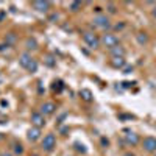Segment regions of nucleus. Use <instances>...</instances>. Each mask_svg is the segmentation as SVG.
Here are the masks:
<instances>
[{
	"label": "nucleus",
	"instance_id": "nucleus-1",
	"mask_svg": "<svg viewBox=\"0 0 156 156\" xmlns=\"http://www.w3.org/2000/svg\"><path fill=\"white\" fill-rule=\"evenodd\" d=\"M100 44H101L103 47L109 48V50H112V48L117 47V45H120V44H119V37H117L114 33H105V34L100 37Z\"/></svg>",
	"mask_w": 156,
	"mask_h": 156
},
{
	"label": "nucleus",
	"instance_id": "nucleus-2",
	"mask_svg": "<svg viewBox=\"0 0 156 156\" xmlns=\"http://www.w3.org/2000/svg\"><path fill=\"white\" fill-rule=\"evenodd\" d=\"M83 41L89 48H98L100 47V37L94 31H84L83 33Z\"/></svg>",
	"mask_w": 156,
	"mask_h": 156
},
{
	"label": "nucleus",
	"instance_id": "nucleus-3",
	"mask_svg": "<svg viewBox=\"0 0 156 156\" xmlns=\"http://www.w3.org/2000/svg\"><path fill=\"white\" fill-rule=\"evenodd\" d=\"M41 147L44 151H53L55 147H56V136L53 133H48L44 136L42 142H41Z\"/></svg>",
	"mask_w": 156,
	"mask_h": 156
},
{
	"label": "nucleus",
	"instance_id": "nucleus-4",
	"mask_svg": "<svg viewBox=\"0 0 156 156\" xmlns=\"http://www.w3.org/2000/svg\"><path fill=\"white\" fill-rule=\"evenodd\" d=\"M92 25L94 27H97V28H101V30H105V28H109V19H108V16H105V14H98V16H95L94 19H92Z\"/></svg>",
	"mask_w": 156,
	"mask_h": 156
},
{
	"label": "nucleus",
	"instance_id": "nucleus-5",
	"mask_svg": "<svg viewBox=\"0 0 156 156\" xmlns=\"http://www.w3.org/2000/svg\"><path fill=\"white\" fill-rule=\"evenodd\" d=\"M142 148L147 153H156V137L153 136H147L142 140Z\"/></svg>",
	"mask_w": 156,
	"mask_h": 156
},
{
	"label": "nucleus",
	"instance_id": "nucleus-6",
	"mask_svg": "<svg viewBox=\"0 0 156 156\" xmlns=\"http://www.w3.org/2000/svg\"><path fill=\"white\" fill-rule=\"evenodd\" d=\"M31 125L36 128H42L45 126V115H42L41 112H33L31 114Z\"/></svg>",
	"mask_w": 156,
	"mask_h": 156
},
{
	"label": "nucleus",
	"instance_id": "nucleus-7",
	"mask_svg": "<svg viewBox=\"0 0 156 156\" xmlns=\"http://www.w3.org/2000/svg\"><path fill=\"white\" fill-rule=\"evenodd\" d=\"M56 111V105L53 101H45L41 105V109H39V112H41L42 115H51Z\"/></svg>",
	"mask_w": 156,
	"mask_h": 156
},
{
	"label": "nucleus",
	"instance_id": "nucleus-8",
	"mask_svg": "<svg viewBox=\"0 0 156 156\" xmlns=\"http://www.w3.org/2000/svg\"><path fill=\"white\" fill-rule=\"evenodd\" d=\"M33 8L39 12H47L50 8H51V3L50 2H45V0H34V2L31 3Z\"/></svg>",
	"mask_w": 156,
	"mask_h": 156
},
{
	"label": "nucleus",
	"instance_id": "nucleus-9",
	"mask_svg": "<svg viewBox=\"0 0 156 156\" xmlns=\"http://www.w3.org/2000/svg\"><path fill=\"white\" fill-rule=\"evenodd\" d=\"M125 142L128 145H131V147H134V145H137L139 144V136L136 134V133H133V131H129V129H125Z\"/></svg>",
	"mask_w": 156,
	"mask_h": 156
},
{
	"label": "nucleus",
	"instance_id": "nucleus-10",
	"mask_svg": "<svg viewBox=\"0 0 156 156\" xmlns=\"http://www.w3.org/2000/svg\"><path fill=\"white\" fill-rule=\"evenodd\" d=\"M31 61H33V58H31L30 53H22V55L19 56V64H20L23 69H28V66L31 64Z\"/></svg>",
	"mask_w": 156,
	"mask_h": 156
},
{
	"label": "nucleus",
	"instance_id": "nucleus-11",
	"mask_svg": "<svg viewBox=\"0 0 156 156\" xmlns=\"http://www.w3.org/2000/svg\"><path fill=\"white\" fill-rule=\"evenodd\" d=\"M27 137H28V140H31V142L37 140L39 137H41V128L31 126V128L28 129V134H27Z\"/></svg>",
	"mask_w": 156,
	"mask_h": 156
},
{
	"label": "nucleus",
	"instance_id": "nucleus-12",
	"mask_svg": "<svg viewBox=\"0 0 156 156\" xmlns=\"http://www.w3.org/2000/svg\"><path fill=\"white\" fill-rule=\"evenodd\" d=\"M111 66L114 69H123L126 66V61H125V58H112L111 59Z\"/></svg>",
	"mask_w": 156,
	"mask_h": 156
},
{
	"label": "nucleus",
	"instance_id": "nucleus-13",
	"mask_svg": "<svg viewBox=\"0 0 156 156\" xmlns=\"http://www.w3.org/2000/svg\"><path fill=\"white\" fill-rule=\"evenodd\" d=\"M111 55L112 58H125V48L122 45H117L111 50Z\"/></svg>",
	"mask_w": 156,
	"mask_h": 156
},
{
	"label": "nucleus",
	"instance_id": "nucleus-14",
	"mask_svg": "<svg viewBox=\"0 0 156 156\" xmlns=\"http://www.w3.org/2000/svg\"><path fill=\"white\" fill-rule=\"evenodd\" d=\"M136 41H137L140 45H145V44L148 42V36H147V33H142V31L137 33V34H136Z\"/></svg>",
	"mask_w": 156,
	"mask_h": 156
},
{
	"label": "nucleus",
	"instance_id": "nucleus-15",
	"mask_svg": "<svg viewBox=\"0 0 156 156\" xmlns=\"http://www.w3.org/2000/svg\"><path fill=\"white\" fill-rule=\"evenodd\" d=\"M25 47H27V50H36L37 48V42L34 37H28L27 41H25Z\"/></svg>",
	"mask_w": 156,
	"mask_h": 156
},
{
	"label": "nucleus",
	"instance_id": "nucleus-16",
	"mask_svg": "<svg viewBox=\"0 0 156 156\" xmlns=\"http://www.w3.org/2000/svg\"><path fill=\"white\" fill-rule=\"evenodd\" d=\"M80 95H81V98L86 100V101L92 100V92H90L89 89H81V90H80Z\"/></svg>",
	"mask_w": 156,
	"mask_h": 156
},
{
	"label": "nucleus",
	"instance_id": "nucleus-17",
	"mask_svg": "<svg viewBox=\"0 0 156 156\" xmlns=\"http://www.w3.org/2000/svg\"><path fill=\"white\" fill-rule=\"evenodd\" d=\"M16 39H17V37H16L14 33H8L6 37H5V42H6L8 45H11V44H14V42H16Z\"/></svg>",
	"mask_w": 156,
	"mask_h": 156
},
{
	"label": "nucleus",
	"instance_id": "nucleus-18",
	"mask_svg": "<svg viewBox=\"0 0 156 156\" xmlns=\"http://www.w3.org/2000/svg\"><path fill=\"white\" fill-rule=\"evenodd\" d=\"M12 150H14L16 154H22V153H23V145H22V144H14Z\"/></svg>",
	"mask_w": 156,
	"mask_h": 156
},
{
	"label": "nucleus",
	"instance_id": "nucleus-19",
	"mask_svg": "<svg viewBox=\"0 0 156 156\" xmlns=\"http://www.w3.org/2000/svg\"><path fill=\"white\" fill-rule=\"evenodd\" d=\"M28 72H36L37 70V62H36V59H33L31 61V64H30V66H28V69H27Z\"/></svg>",
	"mask_w": 156,
	"mask_h": 156
},
{
	"label": "nucleus",
	"instance_id": "nucleus-20",
	"mask_svg": "<svg viewBox=\"0 0 156 156\" xmlns=\"http://www.w3.org/2000/svg\"><path fill=\"white\" fill-rule=\"evenodd\" d=\"M106 9L111 12V14H115V12H117V8H115L114 3H108V5H106Z\"/></svg>",
	"mask_w": 156,
	"mask_h": 156
},
{
	"label": "nucleus",
	"instance_id": "nucleus-21",
	"mask_svg": "<svg viewBox=\"0 0 156 156\" xmlns=\"http://www.w3.org/2000/svg\"><path fill=\"white\" fill-rule=\"evenodd\" d=\"M80 8H81V3H80V2H72V3H70V9H72V11H78Z\"/></svg>",
	"mask_w": 156,
	"mask_h": 156
},
{
	"label": "nucleus",
	"instance_id": "nucleus-22",
	"mask_svg": "<svg viewBox=\"0 0 156 156\" xmlns=\"http://www.w3.org/2000/svg\"><path fill=\"white\" fill-rule=\"evenodd\" d=\"M108 144H109V140H108L106 137H101V145H103V147H108Z\"/></svg>",
	"mask_w": 156,
	"mask_h": 156
},
{
	"label": "nucleus",
	"instance_id": "nucleus-23",
	"mask_svg": "<svg viewBox=\"0 0 156 156\" xmlns=\"http://www.w3.org/2000/svg\"><path fill=\"white\" fill-rule=\"evenodd\" d=\"M8 47H9V45H8L6 42H5V44H0V51H3V50H8Z\"/></svg>",
	"mask_w": 156,
	"mask_h": 156
},
{
	"label": "nucleus",
	"instance_id": "nucleus-24",
	"mask_svg": "<svg viewBox=\"0 0 156 156\" xmlns=\"http://www.w3.org/2000/svg\"><path fill=\"white\" fill-rule=\"evenodd\" d=\"M131 72H133V67H126L123 73H131Z\"/></svg>",
	"mask_w": 156,
	"mask_h": 156
},
{
	"label": "nucleus",
	"instance_id": "nucleus-25",
	"mask_svg": "<svg viewBox=\"0 0 156 156\" xmlns=\"http://www.w3.org/2000/svg\"><path fill=\"white\" fill-rule=\"evenodd\" d=\"M151 14H153V17H154V19H156V6H154V8H153V12H151Z\"/></svg>",
	"mask_w": 156,
	"mask_h": 156
},
{
	"label": "nucleus",
	"instance_id": "nucleus-26",
	"mask_svg": "<svg viewBox=\"0 0 156 156\" xmlns=\"http://www.w3.org/2000/svg\"><path fill=\"white\" fill-rule=\"evenodd\" d=\"M0 156H11V153H6V151H3V153L0 154Z\"/></svg>",
	"mask_w": 156,
	"mask_h": 156
},
{
	"label": "nucleus",
	"instance_id": "nucleus-27",
	"mask_svg": "<svg viewBox=\"0 0 156 156\" xmlns=\"http://www.w3.org/2000/svg\"><path fill=\"white\" fill-rule=\"evenodd\" d=\"M33 156H37V154H33Z\"/></svg>",
	"mask_w": 156,
	"mask_h": 156
}]
</instances>
